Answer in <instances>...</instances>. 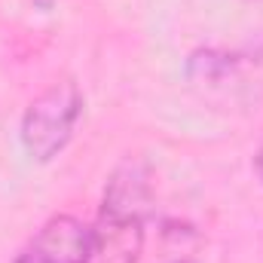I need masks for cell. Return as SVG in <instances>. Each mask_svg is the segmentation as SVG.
Masks as SVG:
<instances>
[{"label":"cell","instance_id":"cell-3","mask_svg":"<svg viewBox=\"0 0 263 263\" xmlns=\"http://www.w3.org/2000/svg\"><path fill=\"white\" fill-rule=\"evenodd\" d=\"M89 257L92 227H86L73 214H55L18 251L15 263H89Z\"/></svg>","mask_w":263,"mask_h":263},{"label":"cell","instance_id":"cell-4","mask_svg":"<svg viewBox=\"0 0 263 263\" xmlns=\"http://www.w3.org/2000/svg\"><path fill=\"white\" fill-rule=\"evenodd\" d=\"M254 172H257V178H260V184H263V138H260V144H257V153H254Z\"/></svg>","mask_w":263,"mask_h":263},{"label":"cell","instance_id":"cell-1","mask_svg":"<svg viewBox=\"0 0 263 263\" xmlns=\"http://www.w3.org/2000/svg\"><path fill=\"white\" fill-rule=\"evenodd\" d=\"M150 208V172L138 156H129L114 168L104 187L98 220L92 223L89 263H138L144 248V220Z\"/></svg>","mask_w":263,"mask_h":263},{"label":"cell","instance_id":"cell-5","mask_svg":"<svg viewBox=\"0 0 263 263\" xmlns=\"http://www.w3.org/2000/svg\"><path fill=\"white\" fill-rule=\"evenodd\" d=\"M40 3H43V6H49V3H52V0H40Z\"/></svg>","mask_w":263,"mask_h":263},{"label":"cell","instance_id":"cell-2","mask_svg":"<svg viewBox=\"0 0 263 263\" xmlns=\"http://www.w3.org/2000/svg\"><path fill=\"white\" fill-rule=\"evenodd\" d=\"M80 117H83V92L70 77L46 86L22 114L18 141L28 159L40 165L52 162L73 138Z\"/></svg>","mask_w":263,"mask_h":263}]
</instances>
